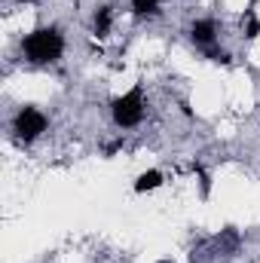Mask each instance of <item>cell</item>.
Masks as SVG:
<instances>
[{"mask_svg": "<svg viewBox=\"0 0 260 263\" xmlns=\"http://www.w3.org/2000/svg\"><path fill=\"white\" fill-rule=\"evenodd\" d=\"M22 55L28 65H55L65 55V34L55 25L34 28L22 40Z\"/></svg>", "mask_w": 260, "mask_h": 263, "instance_id": "1", "label": "cell"}, {"mask_svg": "<svg viewBox=\"0 0 260 263\" xmlns=\"http://www.w3.org/2000/svg\"><path fill=\"white\" fill-rule=\"evenodd\" d=\"M144 114H147V101H144V89L141 86H132L129 92H123L120 98L110 101V117H114L117 129H135V126H141Z\"/></svg>", "mask_w": 260, "mask_h": 263, "instance_id": "2", "label": "cell"}, {"mask_svg": "<svg viewBox=\"0 0 260 263\" xmlns=\"http://www.w3.org/2000/svg\"><path fill=\"white\" fill-rule=\"evenodd\" d=\"M46 129H49V120H46V114H43L40 107H34V104L18 107L15 117H12V132H15V138H18L22 144H34Z\"/></svg>", "mask_w": 260, "mask_h": 263, "instance_id": "3", "label": "cell"}, {"mask_svg": "<svg viewBox=\"0 0 260 263\" xmlns=\"http://www.w3.org/2000/svg\"><path fill=\"white\" fill-rule=\"evenodd\" d=\"M190 40H193L196 46H202V49H211L217 43V25H214V18H196L193 25H190Z\"/></svg>", "mask_w": 260, "mask_h": 263, "instance_id": "4", "label": "cell"}, {"mask_svg": "<svg viewBox=\"0 0 260 263\" xmlns=\"http://www.w3.org/2000/svg\"><path fill=\"white\" fill-rule=\"evenodd\" d=\"M156 187H162V172H159V168H147V172H141L138 181H135V193H150V190H156Z\"/></svg>", "mask_w": 260, "mask_h": 263, "instance_id": "5", "label": "cell"}, {"mask_svg": "<svg viewBox=\"0 0 260 263\" xmlns=\"http://www.w3.org/2000/svg\"><path fill=\"white\" fill-rule=\"evenodd\" d=\"M110 25H114V9L110 6H98L95 9V18H92V31L98 37H107L110 34Z\"/></svg>", "mask_w": 260, "mask_h": 263, "instance_id": "6", "label": "cell"}, {"mask_svg": "<svg viewBox=\"0 0 260 263\" xmlns=\"http://www.w3.org/2000/svg\"><path fill=\"white\" fill-rule=\"evenodd\" d=\"M159 6H162V0H132V12H135L138 18H150V15H156Z\"/></svg>", "mask_w": 260, "mask_h": 263, "instance_id": "7", "label": "cell"}, {"mask_svg": "<svg viewBox=\"0 0 260 263\" xmlns=\"http://www.w3.org/2000/svg\"><path fill=\"white\" fill-rule=\"evenodd\" d=\"M245 34H248V37H257L260 34V22L254 18V12H248V28H245Z\"/></svg>", "mask_w": 260, "mask_h": 263, "instance_id": "8", "label": "cell"}, {"mask_svg": "<svg viewBox=\"0 0 260 263\" xmlns=\"http://www.w3.org/2000/svg\"><path fill=\"white\" fill-rule=\"evenodd\" d=\"M15 3H22V6H25V3H34V0H15Z\"/></svg>", "mask_w": 260, "mask_h": 263, "instance_id": "9", "label": "cell"}]
</instances>
